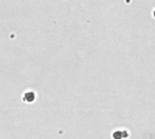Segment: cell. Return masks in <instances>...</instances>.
I'll return each mask as SVG.
<instances>
[{"instance_id": "6da1fadb", "label": "cell", "mask_w": 155, "mask_h": 139, "mask_svg": "<svg viewBox=\"0 0 155 139\" xmlns=\"http://www.w3.org/2000/svg\"><path fill=\"white\" fill-rule=\"evenodd\" d=\"M114 138L115 139H121L122 138V133H120V132H116V133L114 135Z\"/></svg>"}, {"instance_id": "7a4b0ae2", "label": "cell", "mask_w": 155, "mask_h": 139, "mask_svg": "<svg viewBox=\"0 0 155 139\" xmlns=\"http://www.w3.org/2000/svg\"><path fill=\"white\" fill-rule=\"evenodd\" d=\"M154 16H155V11H154Z\"/></svg>"}]
</instances>
